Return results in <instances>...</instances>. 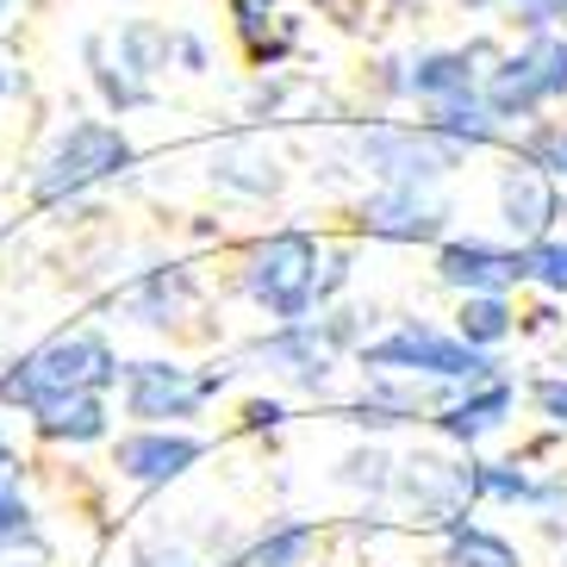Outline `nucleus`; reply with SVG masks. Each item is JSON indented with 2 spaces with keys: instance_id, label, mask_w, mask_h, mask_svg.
<instances>
[{
  "instance_id": "1",
  "label": "nucleus",
  "mask_w": 567,
  "mask_h": 567,
  "mask_svg": "<svg viewBox=\"0 0 567 567\" xmlns=\"http://www.w3.org/2000/svg\"><path fill=\"white\" fill-rule=\"evenodd\" d=\"M118 381V355L101 331H69L38 343L32 355H19L7 374H0V405H25V412H44L51 400L69 393H106Z\"/></svg>"
},
{
  "instance_id": "2",
  "label": "nucleus",
  "mask_w": 567,
  "mask_h": 567,
  "mask_svg": "<svg viewBox=\"0 0 567 567\" xmlns=\"http://www.w3.org/2000/svg\"><path fill=\"white\" fill-rule=\"evenodd\" d=\"M362 368L368 374H424V381H450V386H481L499 374L493 350H474L467 337H450L436 324H400L381 343H362Z\"/></svg>"
},
{
  "instance_id": "3",
  "label": "nucleus",
  "mask_w": 567,
  "mask_h": 567,
  "mask_svg": "<svg viewBox=\"0 0 567 567\" xmlns=\"http://www.w3.org/2000/svg\"><path fill=\"white\" fill-rule=\"evenodd\" d=\"M318 244L306 231H275L244 256V293L262 306L275 324H293L318 306Z\"/></svg>"
},
{
  "instance_id": "4",
  "label": "nucleus",
  "mask_w": 567,
  "mask_h": 567,
  "mask_svg": "<svg viewBox=\"0 0 567 567\" xmlns=\"http://www.w3.org/2000/svg\"><path fill=\"white\" fill-rule=\"evenodd\" d=\"M125 163H132V137L118 132V125H106V118H82V125H69L51 144V156L38 163L32 187H38V200H69V194L118 175Z\"/></svg>"
},
{
  "instance_id": "5",
  "label": "nucleus",
  "mask_w": 567,
  "mask_h": 567,
  "mask_svg": "<svg viewBox=\"0 0 567 567\" xmlns=\"http://www.w3.org/2000/svg\"><path fill=\"white\" fill-rule=\"evenodd\" d=\"M218 386L225 374H194L182 362H125V412L137 424H187Z\"/></svg>"
},
{
  "instance_id": "6",
  "label": "nucleus",
  "mask_w": 567,
  "mask_h": 567,
  "mask_svg": "<svg viewBox=\"0 0 567 567\" xmlns=\"http://www.w3.org/2000/svg\"><path fill=\"white\" fill-rule=\"evenodd\" d=\"M567 94V38H530L517 56L493 69V82L481 87V101L499 118H524L543 101Z\"/></svg>"
},
{
  "instance_id": "7",
  "label": "nucleus",
  "mask_w": 567,
  "mask_h": 567,
  "mask_svg": "<svg viewBox=\"0 0 567 567\" xmlns=\"http://www.w3.org/2000/svg\"><path fill=\"white\" fill-rule=\"evenodd\" d=\"M362 163L381 175L386 187H431L436 175H450L455 168V144L443 132H405V125H374V132H362Z\"/></svg>"
},
{
  "instance_id": "8",
  "label": "nucleus",
  "mask_w": 567,
  "mask_h": 567,
  "mask_svg": "<svg viewBox=\"0 0 567 567\" xmlns=\"http://www.w3.org/2000/svg\"><path fill=\"white\" fill-rule=\"evenodd\" d=\"M393 493L417 512V524H443L450 530L455 517H467L474 493H467V462H443V455H412L393 474Z\"/></svg>"
},
{
  "instance_id": "9",
  "label": "nucleus",
  "mask_w": 567,
  "mask_h": 567,
  "mask_svg": "<svg viewBox=\"0 0 567 567\" xmlns=\"http://www.w3.org/2000/svg\"><path fill=\"white\" fill-rule=\"evenodd\" d=\"M200 455H206L200 436L163 431V424H144V431H132V436H118V443H113L118 481H132V486H168V481H182Z\"/></svg>"
},
{
  "instance_id": "10",
  "label": "nucleus",
  "mask_w": 567,
  "mask_h": 567,
  "mask_svg": "<svg viewBox=\"0 0 567 567\" xmlns=\"http://www.w3.org/2000/svg\"><path fill=\"white\" fill-rule=\"evenodd\" d=\"M362 231L386 237V244H431L450 231V206H436L417 187H381L362 200Z\"/></svg>"
},
{
  "instance_id": "11",
  "label": "nucleus",
  "mask_w": 567,
  "mask_h": 567,
  "mask_svg": "<svg viewBox=\"0 0 567 567\" xmlns=\"http://www.w3.org/2000/svg\"><path fill=\"white\" fill-rule=\"evenodd\" d=\"M436 275H443V287H455V293H505V287L530 281V275H524V250H499V244H481V237L443 244Z\"/></svg>"
},
{
  "instance_id": "12",
  "label": "nucleus",
  "mask_w": 567,
  "mask_h": 567,
  "mask_svg": "<svg viewBox=\"0 0 567 567\" xmlns=\"http://www.w3.org/2000/svg\"><path fill=\"white\" fill-rule=\"evenodd\" d=\"M499 213H505V225H512V237L536 244V237H543V231L555 225V187H549V168L517 163L512 175L499 182Z\"/></svg>"
},
{
  "instance_id": "13",
  "label": "nucleus",
  "mask_w": 567,
  "mask_h": 567,
  "mask_svg": "<svg viewBox=\"0 0 567 567\" xmlns=\"http://www.w3.org/2000/svg\"><path fill=\"white\" fill-rule=\"evenodd\" d=\"M505 417H512V381H499V374H493V381L467 386L455 405H443V412H436V431L450 436V443H467V450H474L481 436L499 431Z\"/></svg>"
},
{
  "instance_id": "14",
  "label": "nucleus",
  "mask_w": 567,
  "mask_h": 567,
  "mask_svg": "<svg viewBox=\"0 0 567 567\" xmlns=\"http://www.w3.org/2000/svg\"><path fill=\"white\" fill-rule=\"evenodd\" d=\"M486 51H431V56H417L412 63V75H405V94H417V101H431V106H443V101H467V94H481V63Z\"/></svg>"
},
{
  "instance_id": "15",
  "label": "nucleus",
  "mask_w": 567,
  "mask_h": 567,
  "mask_svg": "<svg viewBox=\"0 0 567 567\" xmlns=\"http://www.w3.org/2000/svg\"><path fill=\"white\" fill-rule=\"evenodd\" d=\"M194 300H200V287H194L187 268H151V275L125 293V312H132L137 324L163 331V324H182V318L194 312Z\"/></svg>"
},
{
  "instance_id": "16",
  "label": "nucleus",
  "mask_w": 567,
  "mask_h": 567,
  "mask_svg": "<svg viewBox=\"0 0 567 567\" xmlns=\"http://www.w3.org/2000/svg\"><path fill=\"white\" fill-rule=\"evenodd\" d=\"M312 549H318V524L287 517V524H268L256 543H244L225 567H306V555H312Z\"/></svg>"
},
{
  "instance_id": "17",
  "label": "nucleus",
  "mask_w": 567,
  "mask_h": 567,
  "mask_svg": "<svg viewBox=\"0 0 567 567\" xmlns=\"http://www.w3.org/2000/svg\"><path fill=\"white\" fill-rule=\"evenodd\" d=\"M38 431L51 443H101L106 436V400L101 393H69L38 412Z\"/></svg>"
},
{
  "instance_id": "18",
  "label": "nucleus",
  "mask_w": 567,
  "mask_h": 567,
  "mask_svg": "<svg viewBox=\"0 0 567 567\" xmlns=\"http://www.w3.org/2000/svg\"><path fill=\"white\" fill-rule=\"evenodd\" d=\"M436 567H524V561H517V549L505 543L499 530L455 517L450 530H443V561Z\"/></svg>"
},
{
  "instance_id": "19",
  "label": "nucleus",
  "mask_w": 567,
  "mask_h": 567,
  "mask_svg": "<svg viewBox=\"0 0 567 567\" xmlns=\"http://www.w3.org/2000/svg\"><path fill=\"white\" fill-rule=\"evenodd\" d=\"M512 331H517V312H512V300H505V293H462L455 337H467L474 350H499Z\"/></svg>"
},
{
  "instance_id": "20",
  "label": "nucleus",
  "mask_w": 567,
  "mask_h": 567,
  "mask_svg": "<svg viewBox=\"0 0 567 567\" xmlns=\"http://www.w3.org/2000/svg\"><path fill=\"white\" fill-rule=\"evenodd\" d=\"M467 493L474 505H530L536 474L524 462H467Z\"/></svg>"
},
{
  "instance_id": "21",
  "label": "nucleus",
  "mask_w": 567,
  "mask_h": 567,
  "mask_svg": "<svg viewBox=\"0 0 567 567\" xmlns=\"http://www.w3.org/2000/svg\"><path fill=\"white\" fill-rule=\"evenodd\" d=\"M393 474H400V462H393L386 450H374V443H368V450H350L343 467H337V481L355 486V493H368V499H386V493H393Z\"/></svg>"
},
{
  "instance_id": "22",
  "label": "nucleus",
  "mask_w": 567,
  "mask_h": 567,
  "mask_svg": "<svg viewBox=\"0 0 567 567\" xmlns=\"http://www.w3.org/2000/svg\"><path fill=\"white\" fill-rule=\"evenodd\" d=\"M524 275L567 300V237H536L530 250H524Z\"/></svg>"
},
{
  "instance_id": "23",
  "label": "nucleus",
  "mask_w": 567,
  "mask_h": 567,
  "mask_svg": "<svg viewBox=\"0 0 567 567\" xmlns=\"http://www.w3.org/2000/svg\"><path fill=\"white\" fill-rule=\"evenodd\" d=\"M324 13L337 19V25H381L393 7H405V0H318Z\"/></svg>"
},
{
  "instance_id": "24",
  "label": "nucleus",
  "mask_w": 567,
  "mask_h": 567,
  "mask_svg": "<svg viewBox=\"0 0 567 567\" xmlns=\"http://www.w3.org/2000/svg\"><path fill=\"white\" fill-rule=\"evenodd\" d=\"M530 400H536V412L549 417L555 431H567V374H543V381L530 386Z\"/></svg>"
},
{
  "instance_id": "25",
  "label": "nucleus",
  "mask_w": 567,
  "mask_h": 567,
  "mask_svg": "<svg viewBox=\"0 0 567 567\" xmlns=\"http://www.w3.org/2000/svg\"><path fill=\"white\" fill-rule=\"evenodd\" d=\"M132 567H200V561H194V549H182V543L151 536V543H137L132 549Z\"/></svg>"
},
{
  "instance_id": "26",
  "label": "nucleus",
  "mask_w": 567,
  "mask_h": 567,
  "mask_svg": "<svg viewBox=\"0 0 567 567\" xmlns=\"http://www.w3.org/2000/svg\"><path fill=\"white\" fill-rule=\"evenodd\" d=\"M231 13H237V32L250 38V51L262 56V25L275 19V0H231Z\"/></svg>"
},
{
  "instance_id": "27",
  "label": "nucleus",
  "mask_w": 567,
  "mask_h": 567,
  "mask_svg": "<svg viewBox=\"0 0 567 567\" xmlns=\"http://www.w3.org/2000/svg\"><path fill=\"white\" fill-rule=\"evenodd\" d=\"M530 163L567 182V132H543V137H536V144H530Z\"/></svg>"
},
{
  "instance_id": "28",
  "label": "nucleus",
  "mask_w": 567,
  "mask_h": 567,
  "mask_svg": "<svg viewBox=\"0 0 567 567\" xmlns=\"http://www.w3.org/2000/svg\"><path fill=\"white\" fill-rule=\"evenodd\" d=\"M281 424H287L281 400H250L244 405V431H281Z\"/></svg>"
},
{
  "instance_id": "29",
  "label": "nucleus",
  "mask_w": 567,
  "mask_h": 567,
  "mask_svg": "<svg viewBox=\"0 0 567 567\" xmlns=\"http://www.w3.org/2000/svg\"><path fill=\"white\" fill-rule=\"evenodd\" d=\"M343 281H350V256H324V275H318V306L331 300Z\"/></svg>"
},
{
  "instance_id": "30",
  "label": "nucleus",
  "mask_w": 567,
  "mask_h": 567,
  "mask_svg": "<svg viewBox=\"0 0 567 567\" xmlns=\"http://www.w3.org/2000/svg\"><path fill=\"white\" fill-rule=\"evenodd\" d=\"M175 56H182L187 69H206V44H200V38H187V32L175 38Z\"/></svg>"
},
{
  "instance_id": "31",
  "label": "nucleus",
  "mask_w": 567,
  "mask_h": 567,
  "mask_svg": "<svg viewBox=\"0 0 567 567\" xmlns=\"http://www.w3.org/2000/svg\"><path fill=\"white\" fill-rule=\"evenodd\" d=\"M517 7H524V19H530V25H543V19H555V7H561V0H517Z\"/></svg>"
},
{
  "instance_id": "32",
  "label": "nucleus",
  "mask_w": 567,
  "mask_h": 567,
  "mask_svg": "<svg viewBox=\"0 0 567 567\" xmlns=\"http://www.w3.org/2000/svg\"><path fill=\"white\" fill-rule=\"evenodd\" d=\"M555 19H567V0H561V7H555Z\"/></svg>"
},
{
  "instance_id": "33",
  "label": "nucleus",
  "mask_w": 567,
  "mask_h": 567,
  "mask_svg": "<svg viewBox=\"0 0 567 567\" xmlns=\"http://www.w3.org/2000/svg\"><path fill=\"white\" fill-rule=\"evenodd\" d=\"M467 7H486V0H467Z\"/></svg>"
},
{
  "instance_id": "34",
  "label": "nucleus",
  "mask_w": 567,
  "mask_h": 567,
  "mask_svg": "<svg viewBox=\"0 0 567 567\" xmlns=\"http://www.w3.org/2000/svg\"><path fill=\"white\" fill-rule=\"evenodd\" d=\"M0 13H7V0H0Z\"/></svg>"
}]
</instances>
